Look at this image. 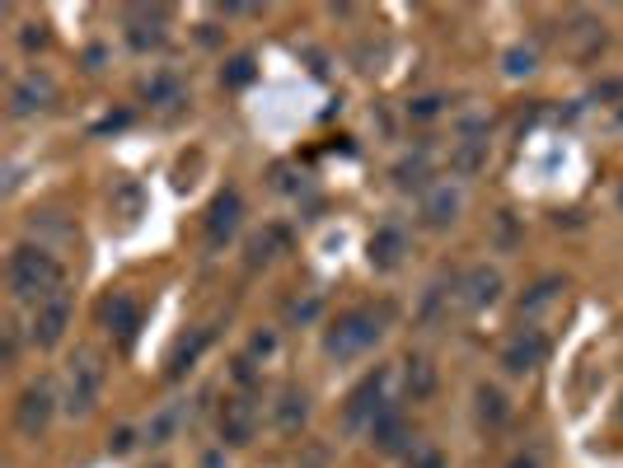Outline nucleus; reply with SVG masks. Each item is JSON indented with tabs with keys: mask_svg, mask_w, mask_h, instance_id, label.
I'll use <instances>...</instances> for the list:
<instances>
[{
	"mask_svg": "<svg viewBox=\"0 0 623 468\" xmlns=\"http://www.w3.org/2000/svg\"><path fill=\"white\" fill-rule=\"evenodd\" d=\"M619 207H623V193H619Z\"/></svg>",
	"mask_w": 623,
	"mask_h": 468,
	"instance_id": "nucleus-36",
	"label": "nucleus"
},
{
	"mask_svg": "<svg viewBox=\"0 0 623 468\" xmlns=\"http://www.w3.org/2000/svg\"><path fill=\"white\" fill-rule=\"evenodd\" d=\"M535 71V52L529 47H511L506 52V75H529Z\"/></svg>",
	"mask_w": 623,
	"mask_h": 468,
	"instance_id": "nucleus-27",
	"label": "nucleus"
},
{
	"mask_svg": "<svg viewBox=\"0 0 623 468\" xmlns=\"http://www.w3.org/2000/svg\"><path fill=\"white\" fill-rule=\"evenodd\" d=\"M221 81H225V85H235V89H240V85H248V81H254V57H248V52H244V57H235V61H230V66L221 71Z\"/></svg>",
	"mask_w": 623,
	"mask_h": 468,
	"instance_id": "nucleus-26",
	"label": "nucleus"
},
{
	"mask_svg": "<svg viewBox=\"0 0 623 468\" xmlns=\"http://www.w3.org/2000/svg\"><path fill=\"white\" fill-rule=\"evenodd\" d=\"M506 468H543V464H539V455H516Z\"/></svg>",
	"mask_w": 623,
	"mask_h": 468,
	"instance_id": "nucleus-34",
	"label": "nucleus"
},
{
	"mask_svg": "<svg viewBox=\"0 0 623 468\" xmlns=\"http://www.w3.org/2000/svg\"><path fill=\"white\" fill-rule=\"evenodd\" d=\"M366 435H370V445H376L380 455H399V449H408V417H403L394 403H389V408L376 417V427H370Z\"/></svg>",
	"mask_w": 623,
	"mask_h": 468,
	"instance_id": "nucleus-15",
	"label": "nucleus"
},
{
	"mask_svg": "<svg viewBox=\"0 0 623 468\" xmlns=\"http://www.w3.org/2000/svg\"><path fill=\"white\" fill-rule=\"evenodd\" d=\"M99 319H103V328L113 333L122 347L136 337V328H142V305H136V295H127V291H113L103 300V309H99Z\"/></svg>",
	"mask_w": 623,
	"mask_h": 468,
	"instance_id": "nucleus-11",
	"label": "nucleus"
},
{
	"mask_svg": "<svg viewBox=\"0 0 623 468\" xmlns=\"http://www.w3.org/2000/svg\"><path fill=\"white\" fill-rule=\"evenodd\" d=\"M155 468H164V464H155Z\"/></svg>",
	"mask_w": 623,
	"mask_h": 468,
	"instance_id": "nucleus-37",
	"label": "nucleus"
},
{
	"mask_svg": "<svg viewBox=\"0 0 623 468\" xmlns=\"http://www.w3.org/2000/svg\"><path fill=\"white\" fill-rule=\"evenodd\" d=\"M403 380H408V398L423 403V398H431V389H436V370H431L427 356H413L408 370H403Z\"/></svg>",
	"mask_w": 623,
	"mask_h": 468,
	"instance_id": "nucleus-22",
	"label": "nucleus"
},
{
	"mask_svg": "<svg viewBox=\"0 0 623 468\" xmlns=\"http://www.w3.org/2000/svg\"><path fill=\"white\" fill-rule=\"evenodd\" d=\"M441 103H445V99H417V103H408V113H413L417 122H427V118L441 113Z\"/></svg>",
	"mask_w": 623,
	"mask_h": 468,
	"instance_id": "nucleus-31",
	"label": "nucleus"
},
{
	"mask_svg": "<svg viewBox=\"0 0 623 468\" xmlns=\"http://www.w3.org/2000/svg\"><path fill=\"white\" fill-rule=\"evenodd\" d=\"M277 244H282V230H268V234H258V239L248 244V268H258V262H272V258H277V254H272Z\"/></svg>",
	"mask_w": 623,
	"mask_h": 468,
	"instance_id": "nucleus-25",
	"label": "nucleus"
},
{
	"mask_svg": "<svg viewBox=\"0 0 623 468\" xmlns=\"http://www.w3.org/2000/svg\"><path fill=\"white\" fill-rule=\"evenodd\" d=\"M207 342H211V328H193L188 337H179L174 352H169V361H164L169 380H183V374H188V366H197V356L207 352Z\"/></svg>",
	"mask_w": 623,
	"mask_h": 468,
	"instance_id": "nucleus-18",
	"label": "nucleus"
},
{
	"mask_svg": "<svg viewBox=\"0 0 623 468\" xmlns=\"http://www.w3.org/2000/svg\"><path fill=\"white\" fill-rule=\"evenodd\" d=\"M52 412H57L52 384H48V380L28 384L24 394H20V403H14V431H20L24 441H38V435L52 427Z\"/></svg>",
	"mask_w": 623,
	"mask_h": 468,
	"instance_id": "nucleus-6",
	"label": "nucleus"
},
{
	"mask_svg": "<svg viewBox=\"0 0 623 468\" xmlns=\"http://www.w3.org/2000/svg\"><path fill=\"white\" fill-rule=\"evenodd\" d=\"M103 380H108V366H103V352L99 347H75V356L66 361V380H61V408L66 417H89L103 398Z\"/></svg>",
	"mask_w": 623,
	"mask_h": 468,
	"instance_id": "nucleus-3",
	"label": "nucleus"
},
{
	"mask_svg": "<svg viewBox=\"0 0 623 468\" xmlns=\"http://www.w3.org/2000/svg\"><path fill=\"white\" fill-rule=\"evenodd\" d=\"M450 164H455V174H478V169L488 164V140L469 136V140H464V146L455 150V160H450Z\"/></svg>",
	"mask_w": 623,
	"mask_h": 468,
	"instance_id": "nucleus-23",
	"label": "nucleus"
},
{
	"mask_svg": "<svg viewBox=\"0 0 623 468\" xmlns=\"http://www.w3.org/2000/svg\"><path fill=\"white\" fill-rule=\"evenodd\" d=\"M244 221V201L240 193H221L211 201V211H207V248H221L235 239V230Z\"/></svg>",
	"mask_w": 623,
	"mask_h": 468,
	"instance_id": "nucleus-12",
	"label": "nucleus"
},
{
	"mask_svg": "<svg viewBox=\"0 0 623 468\" xmlns=\"http://www.w3.org/2000/svg\"><path fill=\"white\" fill-rule=\"evenodd\" d=\"M384 389H389V370L366 374V380L347 394V408H342V431L366 435L370 427H376V417L389 408V403H384Z\"/></svg>",
	"mask_w": 623,
	"mask_h": 468,
	"instance_id": "nucleus-4",
	"label": "nucleus"
},
{
	"mask_svg": "<svg viewBox=\"0 0 623 468\" xmlns=\"http://www.w3.org/2000/svg\"><path fill=\"white\" fill-rule=\"evenodd\" d=\"M201 468H221V455H207V459H201Z\"/></svg>",
	"mask_w": 623,
	"mask_h": 468,
	"instance_id": "nucleus-35",
	"label": "nucleus"
},
{
	"mask_svg": "<svg viewBox=\"0 0 623 468\" xmlns=\"http://www.w3.org/2000/svg\"><path fill=\"white\" fill-rule=\"evenodd\" d=\"M179 427H183V403H164V408L146 421V431H142V435H146V445H150V449H164V445L179 435Z\"/></svg>",
	"mask_w": 623,
	"mask_h": 468,
	"instance_id": "nucleus-19",
	"label": "nucleus"
},
{
	"mask_svg": "<svg viewBox=\"0 0 623 468\" xmlns=\"http://www.w3.org/2000/svg\"><path fill=\"white\" fill-rule=\"evenodd\" d=\"M52 103H57V85L48 71H24L10 89V118H34Z\"/></svg>",
	"mask_w": 623,
	"mask_h": 468,
	"instance_id": "nucleus-8",
	"label": "nucleus"
},
{
	"mask_svg": "<svg viewBox=\"0 0 623 468\" xmlns=\"http://www.w3.org/2000/svg\"><path fill=\"white\" fill-rule=\"evenodd\" d=\"M394 183L408 193V187H427V155H413V160L394 164Z\"/></svg>",
	"mask_w": 623,
	"mask_h": 468,
	"instance_id": "nucleus-24",
	"label": "nucleus"
},
{
	"mask_svg": "<svg viewBox=\"0 0 623 468\" xmlns=\"http://www.w3.org/2000/svg\"><path fill=\"white\" fill-rule=\"evenodd\" d=\"M403 254H408V234H403L399 225H380L366 239V262L376 272H394L399 262H403Z\"/></svg>",
	"mask_w": 623,
	"mask_h": 468,
	"instance_id": "nucleus-14",
	"label": "nucleus"
},
{
	"mask_svg": "<svg viewBox=\"0 0 623 468\" xmlns=\"http://www.w3.org/2000/svg\"><path fill=\"white\" fill-rule=\"evenodd\" d=\"M66 328H71V295L61 291V295H52V300H42L38 309H34V323H28V337H34V347H57L61 337H66Z\"/></svg>",
	"mask_w": 623,
	"mask_h": 468,
	"instance_id": "nucleus-9",
	"label": "nucleus"
},
{
	"mask_svg": "<svg viewBox=\"0 0 623 468\" xmlns=\"http://www.w3.org/2000/svg\"><path fill=\"white\" fill-rule=\"evenodd\" d=\"M61 286H66V268L48 254L42 244H20L10 254V295L20 305H42L52 300V295H61Z\"/></svg>",
	"mask_w": 623,
	"mask_h": 468,
	"instance_id": "nucleus-2",
	"label": "nucleus"
},
{
	"mask_svg": "<svg viewBox=\"0 0 623 468\" xmlns=\"http://www.w3.org/2000/svg\"><path fill=\"white\" fill-rule=\"evenodd\" d=\"M497 300H502V272L488 268V262H478V268L464 272V281H460V305L469 309V315H478V309H492Z\"/></svg>",
	"mask_w": 623,
	"mask_h": 468,
	"instance_id": "nucleus-10",
	"label": "nucleus"
},
{
	"mask_svg": "<svg viewBox=\"0 0 623 468\" xmlns=\"http://www.w3.org/2000/svg\"><path fill=\"white\" fill-rule=\"evenodd\" d=\"M127 42L136 52L160 47L164 42V10H127Z\"/></svg>",
	"mask_w": 623,
	"mask_h": 468,
	"instance_id": "nucleus-17",
	"label": "nucleus"
},
{
	"mask_svg": "<svg viewBox=\"0 0 623 468\" xmlns=\"http://www.w3.org/2000/svg\"><path fill=\"white\" fill-rule=\"evenodd\" d=\"M474 412H478V421H482V427H502V421H506V394H502V389H497V384H478L474 389Z\"/></svg>",
	"mask_w": 623,
	"mask_h": 468,
	"instance_id": "nucleus-20",
	"label": "nucleus"
},
{
	"mask_svg": "<svg viewBox=\"0 0 623 468\" xmlns=\"http://www.w3.org/2000/svg\"><path fill=\"white\" fill-rule=\"evenodd\" d=\"M384 333H389V305H356L323 328V356L347 366L356 356H366Z\"/></svg>",
	"mask_w": 623,
	"mask_h": 468,
	"instance_id": "nucleus-1",
	"label": "nucleus"
},
{
	"mask_svg": "<svg viewBox=\"0 0 623 468\" xmlns=\"http://www.w3.org/2000/svg\"><path fill=\"white\" fill-rule=\"evenodd\" d=\"M216 427H221V441L230 449L254 445V435H258V403H254V394H225Z\"/></svg>",
	"mask_w": 623,
	"mask_h": 468,
	"instance_id": "nucleus-7",
	"label": "nucleus"
},
{
	"mask_svg": "<svg viewBox=\"0 0 623 468\" xmlns=\"http://www.w3.org/2000/svg\"><path fill=\"white\" fill-rule=\"evenodd\" d=\"M460 207H464L460 187H450V183H431L427 193H423V225H427V230H445V225H455V221H460Z\"/></svg>",
	"mask_w": 623,
	"mask_h": 468,
	"instance_id": "nucleus-13",
	"label": "nucleus"
},
{
	"mask_svg": "<svg viewBox=\"0 0 623 468\" xmlns=\"http://www.w3.org/2000/svg\"><path fill=\"white\" fill-rule=\"evenodd\" d=\"M272 421H277V431L282 435H295L309 421V394L301 384H286L282 394H277V403H272Z\"/></svg>",
	"mask_w": 623,
	"mask_h": 468,
	"instance_id": "nucleus-16",
	"label": "nucleus"
},
{
	"mask_svg": "<svg viewBox=\"0 0 623 468\" xmlns=\"http://www.w3.org/2000/svg\"><path fill=\"white\" fill-rule=\"evenodd\" d=\"M14 361H20V328L5 323V366H14Z\"/></svg>",
	"mask_w": 623,
	"mask_h": 468,
	"instance_id": "nucleus-32",
	"label": "nucleus"
},
{
	"mask_svg": "<svg viewBox=\"0 0 623 468\" xmlns=\"http://www.w3.org/2000/svg\"><path fill=\"white\" fill-rule=\"evenodd\" d=\"M24 47H28V52H34V47H48V24H24Z\"/></svg>",
	"mask_w": 623,
	"mask_h": 468,
	"instance_id": "nucleus-29",
	"label": "nucleus"
},
{
	"mask_svg": "<svg viewBox=\"0 0 623 468\" xmlns=\"http://www.w3.org/2000/svg\"><path fill=\"white\" fill-rule=\"evenodd\" d=\"M403 468H445V459L436 455V449H413V459L403 464Z\"/></svg>",
	"mask_w": 623,
	"mask_h": 468,
	"instance_id": "nucleus-30",
	"label": "nucleus"
},
{
	"mask_svg": "<svg viewBox=\"0 0 623 468\" xmlns=\"http://www.w3.org/2000/svg\"><path fill=\"white\" fill-rule=\"evenodd\" d=\"M248 352H254V356H272L277 352V333H272V328H258L254 342H248Z\"/></svg>",
	"mask_w": 623,
	"mask_h": 468,
	"instance_id": "nucleus-28",
	"label": "nucleus"
},
{
	"mask_svg": "<svg viewBox=\"0 0 623 468\" xmlns=\"http://www.w3.org/2000/svg\"><path fill=\"white\" fill-rule=\"evenodd\" d=\"M497 361H502V370L506 374H516V380H525V374H535L543 361H549V337L539 333V328H516V333H511L506 342H502V356H497Z\"/></svg>",
	"mask_w": 623,
	"mask_h": 468,
	"instance_id": "nucleus-5",
	"label": "nucleus"
},
{
	"mask_svg": "<svg viewBox=\"0 0 623 468\" xmlns=\"http://www.w3.org/2000/svg\"><path fill=\"white\" fill-rule=\"evenodd\" d=\"M132 441H136V431H118L113 441H108V449H113V455H127V449H132Z\"/></svg>",
	"mask_w": 623,
	"mask_h": 468,
	"instance_id": "nucleus-33",
	"label": "nucleus"
},
{
	"mask_svg": "<svg viewBox=\"0 0 623 468\" xmlns=\"http://www.w3.org/2000/svg\"><path fill=\"white\" fill-rule=\"evenodd\" d=\"M563 291H567V286H563V281H558V276H543L539 286H529V291H525V300H521V319H535L539 309H549V305H553Z\"/></svg>",
	"mask_w": 623,
	"mask_h": 468,
	"instance_id": "nucleus-21",
	"label": "nucleus"
}]
</instances>
